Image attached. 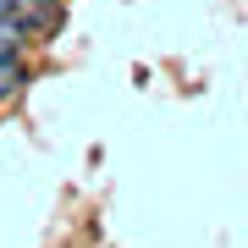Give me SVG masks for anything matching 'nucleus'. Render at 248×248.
<instances>
[{
    "label": "nucleus",
    "instance_id": "obj_1",
    "mask_svg": "<svg viewBox=\"0 0 248 248\" xmlns=\"http://www.w3.org/2000/svg\"><path fill=\"white\" fill-rule=\"evenodd\" d=\"M11 17L28 28V39H45L61 28V0H11Z\"/></svg>",
    "mask_w": 248,
    "mask_h": 248
},
{
    "label": "nucleus",
    "instance_id": "obj_3",
    "mask_svg": "<svg viewBox=\"0 0 248 248\" xmlns=\"http://www.w3.org/2000/svg\"><path fill=\"white\" fill-rule=\"evenodd\" d=\"M6 11H11V0H0V17H6Z\"/></svg>",
    "mask_w": 248,
    "mask_h": 248
},
{
    "label": "nucleus",
    "instance_id": "obj_2",
    "mask_svg": "<svg viewBox=\"0 0 248 248\" xmlns=\"http://www.w3.org/2000/svg\"><path fill=\"white\" fill-rule=\"evenodd\" d=\"M28 83V61L22 55H0V99H17Z\"/></svg>",
    "mask_w": 248,
    "mask_h": 248
}]
</instances>
